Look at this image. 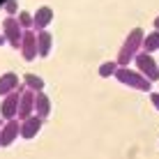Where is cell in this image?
Returning <instances> with one entry per match:
<instances>
[{"label":"cell","instance_id":"cell-1","mask_svg":"<svg viewBox=\"0 0 159 159\" xmlns=\"http://www.w3.org/2000/svg\"><path fill=\"white\" fill-rule=\"evenodd\" d=\"M143 37H145L143 28H139V25L131 28V32L125 37L122 46H120V51H118V65L120 67H127L131 60L141 53V48H143Z\"/></svg>","mask_w":159,"mask_h":159},{"label":"cell","instance_id":"cell-2","mask_svg":"<svg viewBox=\"0 0 159 159\" xmlns=\"http://www.w3.org/2000/svg\"><path fill=\"white\" fill-rule=\"evenodd\" d=\"M116 79L120 81V83L134 88V90H143V92H148V90L152 88V81H148L145 76L139 72V69H131V67H118Z\"/></svg>","mask_w":159,"mask_h":159},{"label":"cell","instance_id":"cell-3","mask_svg":"<svg viewBox=\"0 0 159 159\" xmlns=\"http://www.w3.org/2000/svg\"><path fill=\"white\" fill-rule=\"evenodd\" d=\"M134 62H136V69H139L148 81H159V62L152 58V53L141 51L139 56L134 58Z\"/></svg>","mask_w":159,"mask_h":159},{"label":"cell","instance_id":"cell-4","mask_svg":"<svg viewBox=\"0 0 159 159\" xmlns=\"http://www.w3.org/2000/svg\"><path fill=\"white\" fill-rule=\"evenodd\" d=\"M23 32H25V30L21 28V23H19V19H16V16H5V19H2V35H5V39L12 44L14 48H16V46L21 48Z\"/></svg>","mask_w":159,"mask_h":159},{"label":"cell","instance_id":"cell-5","mask_svg":"<svg viewBox=\"0 0 159 159\" xmlns=\"http://www.w3.org/2000/svg\"><path fill=\"white\" fill-rule=\"evenodd\" d=\"M21 99H19V113H16V120H25L30 116H35V95L37 92L28 90V88H19Z\"/></svg>","mask_w":159,"mask_h":159},{"label":"cell","instance_id":"cell-6","mask_svg":"<svg viewBox=\"0 0 159 159\" xmlns=\"http://www.w3.org/2000/svg\"><path fill=\"white\" fill-rule=\"evenodd\" d=\"M21 136V120H5L2 129H0V148L12 145L16 139Z\"/></svg>","mask_w":159,"mask_h":159},{"label":"cell","instance_id":"cell-7","mask_svg":"<svg viewBox=\"0 0 159 159\" xmlns=\"http://www.w3.org/2000/svg\"><path fill=\"white\" fill-rule=\"evenodd\" d=\"M19 99H21V92H9L7 97H2L0 102V118L5 120H14L16 113H19Z\"/></svg>","mask_w":159,"mask_h":159},{"label":"cell","instance_id":"cell-8","mask_svg":"<svg viewBox=\"0 0 159 159\" xmlns=\"http://www.w3.org/2000/svg\"><path fill=\"white\" fill-rule=\"evenodd\" d=\"M21 56L25 60H35V56H39V46H37V32L35 30H25L23 32V42H21Z\"/></svg>","mask_w":159,"mask_h":159},{"label":"cell","instance_id":"cell-9","mask_svg":"<svg viewBox=\"0 0 159 159\" xmlns=\"http://www.w3.org/2000/svg\"><path fill=\"white\" fill-rule=\"evenodd\" d=\"M44 120L39 116H30L25 120H21V139H35L37 134H39Z\"/></svg>","mask_w":159,"mask_h":159},{"label":"cell","instance_id":"cell-10","mask_svg":"<svg viewBox=\"0 0 159 159\" xmlns=\"http://www.w3.org/2000/svg\"><path fill=\"white\" fill-rule=\"evenodd\" d=\"M21 83V76L16 72H5L0 74V97H7L9 92H16Z\"/></svg>","mask_w":159,"mask_h":159},{"label":"cell","instance_id":"cell-11","mask_svg":"<svg viewBox=\"0 0 159 159\" xmlns=\"http://www.w3.org/2000/svg\"><path fill=\"white\" fill-rule=\"evenodd\" d=\"M51 21H53V7H48V5H42V7L35 9V28H32V30H35V32L46 30Z\"/></svg>","mask_w":159,"mask_h":159},{"label":"cell","instance_id":"cell-12","mask_svg":"<svg viewBox=\"0 0 159 159\" xmlns=\"http://www.w3.org/2000/svg\"><path fill=\"white\" fill-rule=\"evenodd\" d=\"M48 113H51V97H48L46 92H37L35 95V116L46 120Z\"/></svg>","mask_w":159,"mask_h":159},{"label":"cell","instance_id":"cell-13","mask_svg":"<svg viewBox=\"0 0 159 159\" xmlns=\"http://www.w3.org/2000/svg\"><path fill=\"white\" fill-rule=\"evenodd\" d=\"M37 46H39V56L46 58L53 48V35L48 30H39L37 32Z\"/></svg>","mask_w":159,"mask_h":159},{"label":"cell","instance_id":"cell-14","mask_svg":"<svg viewBox=\"0 0 159 159\" xmlns=\"http://www.w3.org/2000/svg\"><path fill=\"white\" fill-rule=\"evenodd\" d=\"M21 81H23L25 88H28V90H32V92H44V85H46L39 74H32V72L23 74V76H21Z\"/></svg>","mask_w":159,"mask_h":159},{"label":"cell","instance_id":"cell-15","mask_svg":"<svg viewBox=\"0 0 159 159\" xmlns=\"http://www.w3.org/2000/svg\"><path fill=\"white\" fill-rule=\"evenodd\" d=\"M157 48H159V30H152L143 37V48H141V51L152 53V51H157Z\"/></svg>","mask_w":159,"mask_h":159},{"label":"cell","instance_id":"cell-16","mask_svg":"<svg viewBox=\"0 0 159 159\" xmlns=\"http://www.w3.org/2000/svg\"><path fill=\"white\" fill-rule=\"evenodd\" d=\"M16 19H19V23H21V28H23V30H32V28H35V14L21 9V12L16 14Z\"/></svg>","mask_w":159,"mask_h":159},{"label":"cell","instance_id":"cell-17","mask_svg":"<svg viewBox=\"0 0 159 159\" xmlns=\"http://www.w3.org/2000/svg\"><path fill=\"white\" fill-rule=\"evenodd\" d=\"M118 67H120L118 60H106V62L99 65V76H116Z\"/></svg>","mask_w":159,"mask_h":159},{"label":"cell","instance_id":"cell-18","mask_svg":"<svg viewBox=\"0 0 159 159\" xmlns=\"http://www.w3.org/2000/svg\"><path fill=\"white\" fill-rule=\"evenodd\" d=\"M2 9L7 12V16H16L21 12V9H19V0H7V2L2 5Z\"/></svg>","mask_w":159,"mask_h":159},{"label":"cell","instance_id":"cell-19","mask_svg":"<svg viewBox=\"0 0 159 159\" xmlns=\"http://www.w3.org/2000/svg\"><path fill=\"white\" fill-rule=\"evenodd\" d=\"M150 102H152V106L159 111V90L157 92H150Z\"/></svg>","mask_w":159,"mask_h":159},{"label":"cell","instance_id":"cell-20","mask_svg":"<svg viewBox=\"0 0 159 159\" xmlns=\"http://www.w3.org/2000/svg\"><path fill=\"white\" fill-rule=\"evenodd\" d=\"M155 30H159V14L155 16Z\"/></svg>","mask_w":159,"mask_h":159},{"label":"cell","instance_id":"cell-21","mask_svg":"<svg viewBox=\"0 0 159 159\" xmlns=\"http://www.w3.org/2000/svg\"><path fill=\"white\" fill-rule=\"evenodd\" d=\"M7 39H5V35H2V30H0V44H5Z\"/></svg>","mask_w":159,"mask_h":159},{"label":"cell","instance_id":"cell-22","mask_svg":"<svg viewBox=\"0 0 159 159\" xmlns=\"http://www.w3.org/2000/svg\"><path fill=\"white\" fill-rule=\"evenodd\" d=\"M2 125H5V122H0V129H2Z\"/></svg>","mask_w":159,"mask_h":159}]
</instances>
